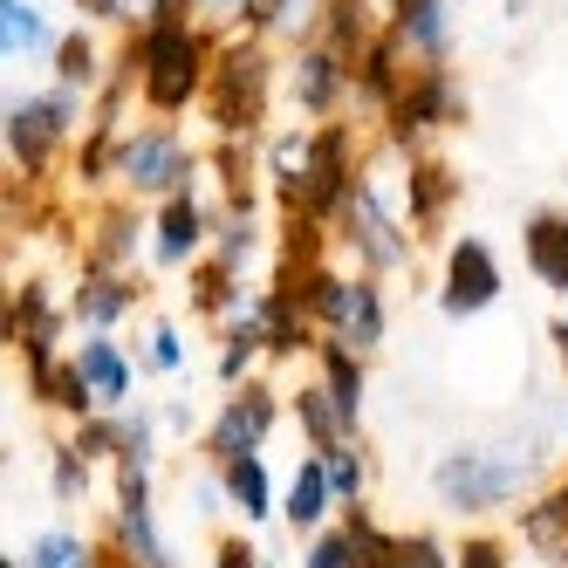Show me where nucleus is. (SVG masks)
Listing matches in <instances>:
<instances>
[{
	"label": "nucleus",
	"instance_id": "obj_10",
	"mask_svg": "<svg viewBox=\"0 0 568 568\" xmlns=\"http://www.w3.org/2000/svg\"><path fill=\"white\" fill-rule=\"evenodd\" d=\"M500 302V267H494V247L486 240H453V254H445V281H438V308L466 322L479 308Z\"/></svg>",
	"mask_w": 568,
	"mask_h": 568
},
{
	"label": "nucleus",
	"instance_id": "obj_3",
	"mask_svg": "<svg viewBox=\"0 0 568 568\" xmlns=\"http://www.w3.org/2000/svg\"><path fill=\"white\" fill-rule=\"evenodd\" d=\"M302 302H308V315H315V329L343 336L356 356H363V349H377L384 329H390L384 288H377V281H343V274H329V267H315V274L302 281Z\"/></svg>",
	"mask_w": 568,
	"mask_h": 568
},
{
	"label": "nucleus",
	"instance_id": "obj_33",
	"mask_svg": "<svg viewBox=\"0 0 568 568\" xmlns=\"http://www.w3.org/2000/svg\"><path fill=\"white\" fill-rule=\"evenodd\" d=\"M83 494H90V453L69 445V453H55V500H83Z\"/></svg>",
	"mask_w": 568,
	"mask_h": 568
},
{
	"label": "nucleus",
	"instance_id": "obj_34",
	"mask_svg": "<svg viewBox=\"0 0 568 568\" xmlns=\"http://www.w3.org/2000/svg\"><path fill=\"white\" fill-rule=\"evenodd\" d=\"M144 363H151L158 377H172L179 363H185V343H179V329H172V322H158V329L144 336Z\"/></svg>",
	"mask_w": 568,
	"mask_h": 568
},
{
	"label": "nucleus",
	"instance_id": "obj_8",
	"mask_svg": "<svg viewBox=\"0 0 568 568\" xmlns=\"http://www.w3.org/2000/svg\"><path fill=\"white\" fill-rule=\"evenodd\" d=\"M192 165H199V158L165 124L131 131L124 144H116V172H124V185L144 192V199H179V192H192Z\"/></svg>",
	"mask_w": 568,
	"mask_h": 568
},
{
	"label": "nucleus",
	"instance_id": "obj_23",
	"mask_svg": "<svg viewBox=\"0 0 568 568\" xmlns=\"http://www.w3.org/2000/svg\"><path fill=\"white\" fill-rule=\"evenodd\" d=\"M520 541H527V555L548 561V568H561V561H568V520H561L555 494H541L535 507L520 514Z\"/></svg>",
	"mask_w": 568,
	"mask_h": 568
},
{
	"label": "nucleus",
	"instance_id": "obj_15",
	"mask_svg": "<svg viewBox=\"0 0 568 568\" xmlns=\"http://www.w3.org/2000/svg\"><path fill=\"white\" fill-rule=\"evenodd\" d=\"M55 308H49V288L42 281H28L21 288V302L8 308V343H21L28 349V363H34V377H49L55 371Z\"/></svg>",
	"mask_w": 568,
	"mask_h": 568
},
{
	"label": "nucleus",
	"instance_id": "obj_38",
	"mask_svg": "<svg viewBox=\"0 0 568 568\" xmlns=\"http://www.w3.org/2000/svg\"><path fill=\"white\" fill-rule=\"evenodd\" d=\"M548 336H555V356L568 363V315H561V322H548Z\"/></svg>",
	"mask_w": 568,
	"mask_h": 568
},
{
	"label": "nucleus",
	"instance_id": "obj_11",
	"mask_svg": "<svg viewBox=\"0 0 568 568\" xmlns=\"http://www.w3.org/2000/svg\"><path fill=\"white\" fill-rule=\"evenodd\" d=\"M274 418H281V397H274V390H261V384L233 390V397H226V412H220V418H213V432H206L213 459L226 466V459H247V453H261V438L274 432Z\"/></svg>",
	"mask_w": 568,
	"mask_h": 568
},
{
	"label": "nucleus",
	"instance_id": "obj_4",
	"mask_svg": "<svg viewBox=\"0 0 568 568\" xmlns=\"http://www.w3.org/2000/svg\"><path fill=\"white\" fill-rule=\"evenodd\" d=\"M267 83H274V62L261 42H226L213 55V83H206V103H213V124L226 138H247L261 116H267Z\"/></svg>",
	"mask_w": 568,
	"mask_h": 568
},
{
	"label": "nucleus",
	"instance_id": "obj_37",
	"mask_svg": "<svg viewBox=\"0 0 568 568\" xmlns=\"http://www.w3.org/2000/svg\"><path fill=\"white\" fill-rule=\"evenodd\" d=\"M199 8H206V14H220V21H247V8H254V0H199Z\"/></svg>",
	"mask_w": 568,
	"mask_h": 568
},
{
	"label": "nucleus",
	"instance_id": "obj_12",
	"mask_svg": "<svg viewBox=\"0 0 568 568\" xmlns=\"http://www.w3.org/2000/svg\"><path fill=\"white\" fill-rule=\"evenodd\" d=\"M453 116H459V90L445 83V69L404 75V90H397V103H390V138H397V144H418L425 131L453 124Z\"/></svg>",
	"mask_w": 568,
	"mask_h": 568
},
{
	"label": "nucleus",
	"instance_id": "obj_16",
	"mask_svg": "<svg viewBox=\"0 0 568 568\" xmlns=\"http://www.w3.org/2000/svg\"><path fill=\"white\" fill-rule=\"evenodd\" d=\"M131 302H138V288H131V281L116 274V267H90V274H83V288L69 295V315L83 322L90 336H103V329H116V322L131 315Z\"/></svg>",
	"mask_w": 568,
	"mask_h": 568
},
{
	"label": "nucleus",
	"instance_id": "obj_1",
	"mask_svg": "<svg viewBox=\"0 0 568 568\" xmlns=\"http://www.w3.org/2000/svg\"><path fill=\"white\" fill-rule=\"evenodd\" d=\"M213 42L199 34L192 21H172V28H144L138 34V55H131V75H138V90L158 116H179L192 110L199 97H206L213 83Z\"/></svg>",
	"mask_w": 568,
	"mask_h": 568
},
{
	"label": "nucleus",
	"instance_id": "obj_28",
	"mask_svg": "<svg viewBox=\"0 0 568 568\" xmlns=\"http://www.w3.org/2000/svg\"><path fill=\"white\" fill-rule=\"evenodd\" d=\"M138 240H144V220H138L131 206H110L103 226H97V267L131 261V254H138Z\"/></svg>",
	"mask_w": 568,
	"mask_h": 568
},
{
	"label": "nucleus",
	"instance_id": "obj_18",
	"mask_svg": "<svg viewBox=\"0 0 568 568\" xmlns=\"http://www.w3.org/2000/svg\"><path fill=\"white\" fill-rule=\"evenodd\" d=\"M520 247H527V267H535L548 288H561V295H568V213H555V206L527 213Z\"/></svg>",
	"mask_w": 568,
	"mask_h": 568
},
{
	"label": "nucleus",
	"instance_id": "obj_2",
	"mask_svg": "<svg viewBox=\"0 0 568 568\" xmlns=\"http://www.w3.org/2000/svg\"><path fill=\"white\" fill-rule=\"evenodd\" d=\"M535 473H541V453H527V445H459L432 466V494L453 514H494Z\"/></svg>",
	"mask_w": 568,
	"mask_h": 568
},
{
	"label": "nucleus",
	"instance_id": "obj_39",
	"mask_svg": "<svg viewBox=\"0 0 568 568\" xmlns=\"http://www.w3.org/2000/svg\"><path fill=\"white\" fill-rule=\"evenodd\" d=\"M555 507H561V520H568V479H561V486H555Z\"/></svg>",
	"mask_w": 568,
	"mask_h": 568
},
{
	"label": "nucleus",
	"instance_id": "obj_31",
	"mask_svg": "<svg viewBox=\"0 0 568 568\" xmlns=\"http://www.w3.org/2000/svg\"><path fill=\"white\" fill-rule=\"evenodd\" d=\"M315 459L329 466L336 500H343V507H363V459H356V445H336V453H315Z\"/></svg>",
	"mask_w": 568,
	"mask_h": 568
},
{
	"label": "nucleus",
	"instance_id": "obj_29",
	"mask_svg": "<svg viewBox=\"0 0 568 568\" xmlns=\"http://www.w3.org/2000/svg\"><path fill=\"white\" fill-rule=\"evenodd\" d=\"M55 69H62V83H69V90L110 83V75H103V55H97V42H90V34H69V42L55 49Z\"/></svg>",
	"mask_w": 568,
	"mask_h": 568
},
{
	"label": "nucleus",
	"instance_id": "obj_32",
	"mask_svg": "<svg viewBox=\"0 0 568 568\" xmlns=\"http://www.w3.org/2000/svg\"><path fill=\"white\" fill-rule=\"evenodd\" d=\"M28 568H90V541L83 535H42L28 548Z\"/></svg>",
	"mask_w": 568,
	"mask_h": 568
},
{
	"label": "nucleus",
	"instance_id": "obj_25",
	"mask_svg": "<svg viewBox=\"0 0 568 568\" xmlns=\"http://www.w3.org/2000/svg\"><path fill=\"white\" fill-rule=\"evenodd\" d=\"M336 507V486H329V466L322 459H302L295 486H288V527H322V514Z\"/></svg>",
	"mask_w": 568,
	"mask_h": 568
},
{
	"label": "nucleus",
	"instance_id": "obj_19",
	"mask_svg": "<svg viewBox=\"0 0 568 568\" xmlns=\"http://www.w3.org/2000/svg\"><path fill=\"white\" fill-rule=\"evenodd\" d=\"M69 363H75V371L90 377L97 404H124V397H131V377H138V371H131V356L116 349L110 336H83V343H75V356H69Z\"/></svg>",
	"mask_w": 568,
	"mask_h": 568
},
{
	"label": "nucleus",
	"instance_id": "obj_5",
	"mask_svg": "<svg viewBox=\"0 0 568 568\" xmlns=\"http://www.w3.org/2000/svg\"><path fill=\"white\" fill-rule=\"evenodd\" d=\"M75 116H83V90H69V83L8 103V151H14V165H21L28 179H42V172L55 165V151L69 144Z\"/></svg>",
	"mask_w": 568,
	"mask_h": 568
},
{
	"label": "nucleus",
	"instance_id": "obj_24",
	"mask_svg": "<svg viewBox=\"0 0 568 568\" xmlns=\"http://www.w3.org/2000/svg\"><path fill=\"white\" fill-rule=\"evenodd\" d=\"M0 42H8V55L14 62H28V55H49V49H62L55 34H49V21L28 8V0H0Z\"/></svg>",
	"mask_w": 568,
	"mask_h": 568
},
{
	"label": "nucleus",
	"instance_id": "obj_7",
	"mask_svg": "<svg viewBox=\"0 0 568 568\" xmlns=\"http://www.w3.org/2000/svg\"><path fill=\"white\" fill-rule=\"evenodd\" d=\"M356 192V138L343 131V124H322L315 131V151H308V172H302V185L288 192V206H295V220H336V206Z\"/></svg>",
	"mask_w": 568,
	"mask_h": 568
},
{
	"label": "nucleus",
	"instance_id": "obj_17",
	"mask_svg": "<svg viewBox=\"0 0 568 568\" xmlns=\"http://www.w3.org/2000/svg\"><path fill=\"white\" fill-rule=\"evenodd\" d=\"M206 233H213V220H206V206H199L192 192L165 199V206H158V267L192 261L199 247H206Z\"/></svg>",
	"mask_w": 568,
	"mask_h": 568
},
{
	"label": "nucleus",
	"instance_id": "obj_9",
	"mask_svg": "<svg viewBox=\"0 0 568 568\" xmlns=\"http://www.w3.org/2000/svg\"><path fill=\"white\" fill-rule=\"evenodd\" d=\"M116 555H124V568H179V555L151 520V473L138 466H116Z\"/></svg>",
	"mask_w": 568,
	"mask_h": 568
},
{
	"label": "nucleus",
	"instance_id": "obj_36",
	"mask_svg": "<svg viewBox=\"0 0 568 568\" xmlns=\"http://www.w3.org/2000/svg\"><path fill=\"white\" fill-rule=\"evenodd\" d=\"M220 568H261L254 561V541H220Z\"/></svg>",
	"mask_w": 568,
	"mask_h": 568
},
{
	"label": "nucleus",
	"instance_id": "obj_40",
	"mask_svg": "<svg viewBox=\"0 0 568 568\" xmlns=\"http://www.w3.org/2000/svg\"><path fill=\"white\" fill-rule=\"evenodd\" d=\"M0 568H14V561H0Z\"/></svg>",
	"mask_w": 568,
	"mask_h": 568
},
{
	"label": "nucleus",
	"instance_id": "obj_30",
	"mask_svg": "<svg viewBox=\"0 0 568 568\" xmlns=\"http://www.w3.org/2000/svg\"><path fill=\"white\" fill-rule=\"evenodd\" d=\"M377 568H453V561H445V548L432 535H384Z\"/></svg>",
	"mask_w": 568,
	"mask_h": 568
},
{
	"label": "nucleus",
	"instance_id": "obj_26",
	"mask_svg": "<svg viewBox=\"0 0 568 568\" xmlns=\"http://www.w3.org/2000/svg\"><path fill=\"white\" fill-rule=\"evenodd\" d=\"M404 179H412V199H404V220H432L438 206H445V199H453L459 185H453V172H445L438 165V158H412V165H404Z\"/></svg>",
	"mask_w": 568,
	"mask_h": 568
},
{
	"label": "nucleus",
	"instance_id": "obj_14",
	"mask_svg": "<svg viewBox=\"0 0 568 568\" xmlns=\"http://www.w3.org/2000/svg\"><path fill=\"white\" fill-rule=\"evenodd\" d=\"M349 83H356V62L349 55H336L329 42H302V55H295V103L308 116H329Z\"/></svg>",
	"mask_w": 568,
	"mask_h": 568
},
{
	"label": "nucleus",
	"instance_id": "obj_20",
	"mask_svg": "<svg viewBox=\"0 0 568 568\" xmlns=\"http://www.w3.org/2000/svg\"><path fill=\"white\" fill-rule=\"evenodd\" d=\"M322 390L343 412L349 438H356V418H363V356L343 343V336H322Z\"/></svg>",
	"mask_w": 568,
	"mask_h": 568
},
{
	"label": "nucleus",
	"instance_id": "obj_27",
	"mask_svg": "<svg viewBox=\"0 0 568 568\" xmlns=\"http://www.w3.org/2000/svg\"><path fill=\"white\" fill-rule=\"evenodd\" d=\"M295 418L308 425V445L315 453H336V445H349V425H343V412L329 404V390H295Z\"/></svg>",
	"mask_w": 568,
	"mask_h": 568
},
{
	"label": "nucleus",
	"instance_id": "obj_6",
	"mask_svg": "<svg viewBox=\"0 0 568 568\" xmlns=\"http://www.w3.org/2000/svg\"><path fill=\"white\" fill-rule=\"evenodd\" d=\"M336 226H343V240L371 261L377 274H397L404 261H412V233L397 226V213H390V199H384V185L377 179H356V192L336 206Z\"/></svg>",
	"mask_w": 568,
	"mask_h": 568
},
{
	"label": "nucleus",
	"instance_id": "obj_13",
	"mask_svg": "<svg viewBox=\"0 0 568 568\" xmlns=\"http://www.w3.org/2000/svg\"><path fill=\"white\" fill-rule=\"evenodd\" d=\"M384 28L425 69H445V49H453V0H390V21Z\"/></svg>",
	"mask_w": 568,
	"mask_h": 568
},
{
	"label": "nucleus",
	"instance_id": "obj_21",
	"mask_svg": "<svg viewBox=\"0 0 568 568\" xmlns=\"http://www.w3.org/2000/svg\"><path fill=\"white\" fill-rule=\"evenodd\" d=\"M322 14H329V0H254L247 28L254 34H295V42H308V34L322 28Z\"/></svg>",
	"mask_w": 568,
	"mask_h": 568
},
{
	"label": "nucleus",
	"instance_id": "obj_35",
	"mask_svg": "<svg viewBox=\"0 0 568 568\" xmlns=\"http://www.w3.org/2000/svg\"><path fill=\"white\" fill-rule=\"evenodd\" d=\"M459 568H507V548L500 541H466L459 548Z\"/></svg>",
	"mask_w": 568,
	"mask_h": 568
},
{
	"label": "nucleus",
	"instance_id": "obj_22",
	"mask_svg": "<svg viewBox=\"0 0 568 568\" xmlns=\"http://www.w3.org/2000/svg\"><path fill=\"white\" fill-rule=\"evenodd\" d=\"M220 486H226V500L247 514V520H267L274 514V486H267V466H261V453H247V459H226L220 466Z\"/></svg>",
	"mask_w": 568,
	"mask_h": 568
}]
</instances>
